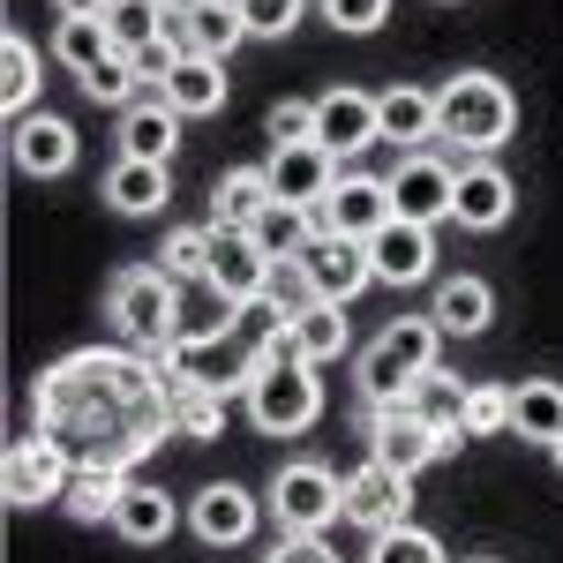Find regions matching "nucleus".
Returning a JSON list of instances; mask_svg holds the SVG:
<instances>
[{
	"label": "nucleus",
	"mask_w": 563,
	"mask_h": 563,
	"mask_svg": "<svg viewBox=\"0 0 563 563\" xmlns=\"http://www.w3.org/2000/svg\"><path fill=\"white\" fill-rule=\"evenodd\" d=\"M323 15H331L339 31H353V38H368V31H384L390 0H323Z\"/></svg>",
	"instance_id": "37998d69"
},
{
	"label": "nucleus",
	"mask_w": 563,
	"mask_h": 563,
	"mask_svg": "<svg viewBox=\"0 0 563 563\" xmlns=\"http://www.w3.org/2000/svg\"><path fill=\"white\" fill-rule=\"evenodd\" d=\"M271 519H278V533H286V541L323 533L331 519H346V481L331 474V466H316V459L278 466V474H271Z\"/></svg>",
	"instance_id": "39448f33"
},
{
	"label": "nucleus",
	"mask_w": 563,
	"mask_h": 563,
	"mask_svg": "<svg viewBox=\"0 0 563 563\" xmlns=\"http://www.w3.org/2000/svg\"><path fill=\"white\" fill-rule=\"evenodd\" d=\"M435 346H443L435 316H398L384 339L361 353V368H353V376H361V398H368V406H398V398L435 368Z\"/></svg>",
	"instance_id": "7ed1b4c3"
},
{
	"label": "nucleus",
	"mask_w": 563,
	"mask_h": 563,
	"mask_svg": "<svg viewBox=\"0 0 563 563\" xmlns=\"http://www.w3.org/2000/svg\"><path fill=\"white\" fill-rule=\"evenodd\" d=\"M466 390H474V384H459L451 368H429L421 384L406 390V406H413V413H421L435 435H451V443H459V413H466Z\"/></svg>",
	"instance_id": "473e14b6"
},
{
	"label": "nucleus",
	"mask_w": 563,
	"mask_h": 563,
	"mask_svg": "<svg viewBox=\"0 0 563 563\" xmlns=\"http://www.w3.org/2000/svg\"><path fill=\"white\" fill-rule=\"evenodd\" d=\"M180 143V113L158 98V106H129L121 113V158H143V166H166Z\"/></svg>",
	"instance_id": "393cba45"
},
{
	"label": "nucleus",
	"mask_w": 563,
	"mask_h": 563,
	"mask_svg": "<svg viewBox=\"0 0 563 563\" xmlns=\"http://www.w3.org/2000/svg\"><path fill=\"white\" fill-rule=\"evenodd\" d=\"M241 323V308L218 294L211 278H196V286H180V308H174V346L180 353H203V346H218L225 331Z\"/></svg>",
	"instance_id": "aec40b11"
},
{
	"label": "nucleus",
	"mask_w": 563,
	"mask_h": 563,
	"mask_svg": "<svg viewBox=\"0 0 563 563\" xmlns=\"http://www.w3.org/2000/svg\"><path fill=\"white\" fill-rule=\"evenodd\" d=\"M511 203H519V188H511L504 166H488V158L459 166V203H451V218H459L466 233H496V225L511 218Z\"/></svg>",
	"instance_id": "6ab92c4d"
},
{
	"label": "nucleus",
	"mask_w": 563,
	"mask_h": 563,
	"mask_svg": "<svg viewBox=\"0 0 563 563\" xmlns=\"http://www.w3.org/2000/svg\"><path fill=\"white\" fill-rule=\"evenodd\" d=\"M511 129H519V98H511V84H504V76L466 68V76H451V84L435 90V135H443V143L496 151Z\"/></svg>",
	"instance_id": "f03ea898"
},
{
	"label": "nucleus",
	"mask_w": 563,
	"mask_h": 563,
	"mask_svg": "<svg viewBox=\"0 0 563 563\" xmlns=\"http://www.w3.org/2000/svg\"><path fill=\"white\" fill-rule=\"evenodd\" d=\"M511 429V390L504 384H474L466 390V413H459V443H488V435Z\"/></svg>",
	"instance_id": "4c0bfd02"
},
{
	"label": "nucleus",
	"mask_w": 563,
	"mask_h": 563,
	"mask_svg": "<svg viewBox=\"0 0 563 563\" xmlns=\"http://www.w3.org/2000/svg\"><path fill=\"white\" fill-rule=\"evenodd\" d=\"M68 481H76V459H68L53 435H23V443H8V474H0V488H8V504H15V511L60 504V496H68Z\"/></svg>",
	"instance_id": "0eeeda50"
},
{
	"label": "nucleus",
	"mask_w": 563,
	"mask_h": 563,
	"mask_svg": "<svg viewBox=\"0 0 563 563\" xmlns=\"http://www.w3.org/2000/svg\"><path fill=\"white\" fill-rule=\"evenodd\" d=\"M256 519H263V504L241 488V481H211L196 504H188V526L211 541V549H233V541H249L256 533Z\"/></svg>",
	"instance_id": "f3484780"
},
{
	"label": "nucleus",
	"mask_w": 563,
	"mask_h": 563,
	"mask_svg": "<svg viewBox=\"0 0 563 563\" xmlns=\"http://www.w3.org/2000/svg\"><path fill=\"white\" fill-rule=\"evenodd\" d=\"M443 8H451V0H443Z\"/></svg>",
	"instance_id": "8fccbe9b"
},
{
	"label": "nucleus",
	"mask_w": 563,
	"mask_h": 563,
	"mask_svg": "<svg viewBox=\"0 0 563 563\" xmlns=\"http://www.w3.org/2000/svg\"><path fill=\"white\" fill-rule=\"evenodd\" d=\"M31 406H38V435H53L76 466L129 474L135 459H151L174 435V398L158 384L151 353H68L31 384Z\"/></svg>",
	"instance_id": "f257e3e1"
},
{
	"label": "nucleus",
	"mask_w": 563,
	"mask_h": 563,
	"mask_svg": "<svg viewBox=\"0 0 563 563\" xmlns=\"http://www.w3.org/2000/svg\"><path fill=\"white\" fill-rule=\"evenodd\" d=\"M271 196L278 203H301V211H323V196L339 188V158L323 151V143H286V151H271Z\"/></svg>",
	"instance_id": "ddd939ff"
},
{
	"label": "nucleus",
	"mask_w": 563,
	"mask_h": 563,
	"mask_svg": "<svg viewBox=\"0 0 563 563\" xmlns=\"http://www.w3.org/2000/svg\"><path fill=\"white\" fill-rule=\"evenodd\" d=\"M271 301L286 308V316H308V308H316V286H308L301 263H278V271H271Z\"/></svg>",
	"instance_id": "c03bdc74"
},
{
	"label": "nucleus",
	"mask_w": 563,
	"mask_h": 563,
	"mask_svg": "<svg viewBox=\"0 0 563 563\" xmlns=\"http://www.w3.org/2000/svg\"><path fill=\"white\" fill-rule=\"evenodd\" d=\"M368 563H443V541H435L429 526H390V533H376L368 541Z\"/></svg>",
	"instance_id": "58836bf2"
},
{
	"label": "nucleus",
	"mask_w": 563,
	"mask_h": 563,
	"mask_svg": "<svg viewBox=\"0 0 563 563\" xmlns=\"http://www.w3.org/2000/svg\"><path fill=\"white\" fill-rule=\"evenodd\" d=\"M406 511H413V474H390V466H361V474H346V519L368 526V533H390V526H406Z\"/></svg>",
	"instance_id": "4468645a"
},
{
	"label": "nucleus",
	"mask_w": 563,
	"mask_h": 563,
	"mask_svg": "<svg viewBox=\"0 0 563 563\" xmlns=\"http://www.w3.org/2000/svg\"><path fill=\"white\" fill-rule=\"evenodd\" d=\"M301 271H308V286H316V301H339V308H346L353 294L376 286V271H368V241H346V233H316L308 256H301Z\"/></svg>",
	"instance_id": "9b49d317"
},
{
	"label": "nucleus",
	"mask_w": 563,
	"mask_h": 563,
	"mask_svg": "<svg viewBox=\"0 0 563 563\" xmlns=\"http://www.w3.org/2000/svg\"><path fill=\"white\" fill-rule=\"evenodd\" d=\"M271 271H278V263L263 256L249 233H218V241H211V286H218L233 308L263 301V294H271Z\"/></svg>",
	"instance_id": "a211bd4d"
},
{
	"label": "nucleus",
	"mask_w": 563,
	"mask_h": 563,
	"mask_svg": "<svg viewBox=\"0 0 563 563\" xmlns=\"http://www.w3.org/2000/svg\"><path fill=\"white\" fill-rule=\"evenodd\" d=\"M316 233H323V218H316V211H301V203H271V211L256 218V233H249V241H256L271 263H301Z\"/></svg>",
	"instance_id": "c756f323"
},
{
	"label": "nucleus",
	"mask_w": 563,
	"mask_h": 563,
	"mask_svg": "<svg viewBox=\"0 0 563 563\" xmlns=\"http://www.w3.org/2000/svg\"><path fill=\"white\" fill-rule=\"evenodd\" d=\"M549 459H556V466H563V443H549Z\"/></svg>",
	"instance_id": "09e8293b"
},
{
	"label": "nucleus",
	"mask_w": 563,
	"mask_h": 563,
	"mask_svg": "<svg viewBox=\"0 0 563 563\" xmlns=\"http://www.w3.org/2000/svg\"><path fill=\"white\" fill-rule=\"evenodd\" d=\"M166 106H174L180 121H203L225 106V60H203V53H180L174 84H166Z\"/></svg>",
	"instance_id": "bb28decb"
},
{
	"label": "nucleus",
	"mask_w": 563,
	"mask_h": 563,
	"mask_svg": "<svg viewBox=\"0 0 563 563\" xmlns=\"http://www.w3.org/2000/svg\"><path fill=\"white\" fill-rule=\"evenodd\" d=\"M180 53H203V60H225L233 45L249 38V23H241V0H203L196 15H180L174 23Z\"/></svg>",
	"instance_id": "5701e85b"
},
{
	"label": "nucleus",
	"mask_w": 563,
	"mask_h": 563,
	"mask_svg": "<svg viewBox=\"0 0 563 563\" xmlns=\"http://www.w3.org/2000/svg\"><path fill=\"white\" fill-rule=\"evenodd\" d=\"M323 233H346V241H376L390 218H398V203H390V180L376 174H339V188L323 196Z\"/></svg>",
	"instance_id": "9d476101"
},
{
	"label": "nucleus",
	"mask_w": 563,
	"mask_h": 563,
	"mask_svg": "<svg viewBox=\"0 0 563 563\" xmlns=\"http://www.w3.org/2000/svg\"><path fill=\"white\" fill-rule=\"evenodd\" d=\"M174 496L166 488H151V481H129V496H121V511H113V533L135 541V549H151V541H166L174 533Z\"/></svg>",
	"instance_id": "c85d7f7f"
},
{
	"label": "nucleus",
	"mask_w": 563,
	"mask_h": 563,
	"mask_svg": "<svg viewBox=\"0 0 563 563\" xmlns=\"http://www.w3.org/2000/svg\"><path fill=\"white\" fill-rule=\"evenodd\" d=\"M390 203H398V218H413V225L451 218V203H459V166H443L435 151H406L398 174H390Z\"/></svg>",
	"instance_id": "1a4fd4ad"
},
{
	"label": "nucleus",
	"mask_w": 563,
	"mask_h": 563,
	"mask_svg": "<svg viewBox=\"0 0 563 563\" xmlns=\"http://www.w3.org/2000/svg\"><path fill=\"white\" fill-rule=\"evenodd\" d=\"M106 203L121 218H151L158 203H174V174H166V166H143V158H121V166L106 174Z\"/></svg>",
	"instance_id": "cd10ccee"
},
{
	"label": "nucleus",
	"mask_w": 563,
	"mask_h": 563,
	"mask_svg": "<svg viewBox=\"0 0 563 563\" xmlns=\"http://www.w3.org/2000/svg\"><path fill=\"white\" fill-rule=\"evenodd\" d=\"M121 45H113V31H106V15H90V23H76V15H60V31H53V60L84 84L98 60H113Z\"/></svg>",
	"instance_id": "2f4dec72"
},
{
	"label": "nucleus",
	"mask_w": 563,
	"mask_h": 563,
	"mask_svg": "<svg viewBox=\"0 0 563 563\" xmlns=\"http://www.w3.org/2000/svg\"><path fill=\"white\" fill-rule=\"evenodd\" d=\"M278 196H271V174L263 166H233V174H218L211 188V233H256V218L271 211Z\"/></svg>",
	"instance_id": "412c9836"
},
{
	"label": "nucleus",
	"mask_w": 563,
	"mask_h": 563,
	"mask_svg": "<svg viewBox=\"0 0 563 563\" xmlns=\"http://www.w3.org/2000/svg\"><path fill=\"white\" fill-rule=\"evenodd\" d=\"M135 84H143V76H135V60H129V53H113V60H98V68L84 76V98H90V106H121V113H129Z\"/></svg>",
	"instance_id": "ea45409f"
},
{
	"label": "nucleus",
	"mask_w": 563,
	"mask_h": 563,
	"mask_svg": "<svg viewBox=\"0 0 563 563\" xmlns=\"http://www.w3.org/2000/svg\"><path fill=\"white\" fill-rule=\"evenodd\" d=\"M316 143H323L331 158L384 143V129H376V98H368V90H353V84L323 90V98H316Z\"/></svg>",
	"instance_id": "2eb2a0df"
},
{
	"label": "nucleus",
	"mask_w": 563,
	"mask_h": 563,
	"mask_svg": "<svg viewBox=\"0 0 563 563\" xmlns=\"http://www.w3.org/2000/svg\"><path fill=\"white\" fill-rule=\"evenodd\" d=\"M435 451H451V435H435L406 398L398 406H368V459L390 466V474H421Z\"/></svg>",
	"instance_id": "6e6552de"
},
{
	"label": "nucleus",
	"mask_w": 563,
	"mask_h": 563,
	"mask_svg": "<svg viewBox=\"0 0 563 563\" xmlns=\"http://www.w3.org/2000/svg\"><path fill=\"white\" fill-rule=\"evenodd\" d=\"M368 271H376V286H421L435 271V233L413 225V218H390L384 233L368 241Z\"/></svg>",
	"instance_id": "dca6fc26"
},
{
	"label": "nucleus",
	"mask_w": 563,
	"mask_h": 563,
	"mask_svg": "<svg viewBox=\"0 0 563 563\" xmlns=\"http://www.w3.org/2000/svg\"><path fill=\"white\" fill-rule=\"evenodd\" d=\"M271 143L286 151V143H316V106L308 98H278L271 106Z\"/></svg>",
	"instance_id": "79ce46f5"
},
{
	"label": "nucleus",
	"mask_w": 563,
	"mask_h": 563,
	"mask_svg": "<svg viewBox=\"0 0 563 563\" xmlns=\"http://www.w3.org/2000/svg\"><path fill=\"white\" fill-rule=\"evenodd\" d=\"M294 353H301L308 368L339 361V353H346V308H339V301H316L308 316H294Z\"/></svg>",
	"instance_id": "72a5a7b5"
},
{
	"label": "nucleus",
	"mask_w": 563,
	"mask_h": 563,
	"mask_svg": "<svg viewBox=\"0 0 563 563\" xmlns=\"http://www.w3.org/2000/svg\"><path fill=\"white\" fill-rule=\"evenodd\" d=\"M429 316H435L443 339H474V331L496 323V294H488V278H443Z\"/></svg>",
	"instance_id": "4be33fe9"
},
{
	"label": "nucleus",
	"mask_w": 563,
	"mask_h": 563,
	"mask_svg": "<svg viewBox=\"0 0 563 563\" xmlns=\"http://www.w3.org/2000/svg\"><path fill=\"white\" fill-rule=\"evenodd\" d=\"M263 563H339V556H331V541H323V533H301V541H278Z\"/></svg>",
	"instance_id": "a18cd8bd"
},
{
	"label": "nucleus",
	"mask_w": 563,
	"mask_h": 563,
	"mask_svg": "<svg viewBox=\"0 0 563 563\" xmlns=\"http://www.w3.org/2000/svg\"><path fill=\"white\" fill-rule=\"evenodd\" d=\"M53 8H60V15H76V23H90V15H106L113 0H53Z\"/></svg>",
	"instance_id": "49530a36"
},
{
	"label": "nucleus",
	"mask_w": 563,
	"mask_h": 563,
	"mask_svg": "<svg viewBox=\"0 0 563 563\" xmlns=\"http://www.w3.org/2000/svg\"><path fill=\"white\" fill-rule=\"evenodd\" d=\"M511 429H519L526 443H563V384L526 376V384L511 390Z\"/></svg>",
	"instance_id": "7c9ffc66"
},
{
	"label": "nucleus",
	"mask_w": 563,
	"mask_h": 563,
	"mask_svg": "<svg viewBox=\"0 0 563 563\" xmlns=\"http://www.w3.org/2000/svg\"><path fill=\"white\" fill-rule=\"evenodd\" d=\"M106 31H113L121 53H143V45H158L174 31V15H166L158 0H113V8H106Z\"/></svg>",
	"instance_id": "f704fd0d"
},
{
	"label": "nucleus",
	"mask_w": 563,
	"mask_h": 563,
	"mask_svg": "<svg viewBox=\"0 0 563 563\" xmlns=\"http://www.w3.org/2000/svg\"><path fill=\"white\" fill-rule=\"evenodd\" d=\"M8 166L31 180H60L76 166V129L60 121V113H23L15 129H8Z\"/></svg>",
	"instance_id": "f8f14e48"
},
{
	"label": "nucleus",
	"mask_w": 563,
	"mask_h": 563,
	"mask_svg": "<svg viewBox=\"0 0 563 563\" xmlns=\"http://www.w3.org/2000/svg\"><path fill=\"white\" fill-rule=\"evenodd\" d=\"M158 8H166V15H174V23H180V15H196L203 0H158Z\"/></svg>",
	"instance_id": "de8ad7c7"
},
{
	"label": "nucleus",
	"mask_w": 563,
	"mask_h": 563,
	"mask_svg": "<svg viewBox=\"0 0 563 563\" xmlns=\"http://www.w3.org/2000/svg\"><path fill=\"white\" fill-rule=\"evenodd\" d=\"M308 0H241V23H249V38H286L294 23H301Z\"/></svg>",
	"instance_id": "a19ab883"
},
{
	"label": "nucleus",
	"mask_w": 563,
	"mask_h": 563,
	"mask_svg": "<svg viewBox=\"0 0 563 563\" xmlns=\"http://www.w3.org/2000/svg\"><path fill=\"white\" fill-rule=\"evenodd\" d=\"M211 225H180L166 233V249H158V271L174 278V286H196V278H211Z\"/></svg>",
	"instance_id": "c9c22d12"
},
{
	"label": "nucleus",
	"mask_w": 563,
	"mask_h": 563,
	"mask_svg": "<svg viewBox=\"0 0 563 563\" xmlns=\"http://www.w3.org/2000/svg\"><path fill=\"white\" fill-rule=\"evenodd\" d=\"M174 308H180V286L166 271H121L113 278V323L135 353L174 346Z\"/></svg>",
	"instance_id": "423d86ee"
},
{
	"label": "nucleus",
	"mask_w": 563,
	"mask_h": 563,
	"mask_svg": "<svg viewBox=\"0 0 563 563\" xmlns=\"http://www.w3.org/2000/svg\"><path fill=\"white\" fill-rule=\"evenodd\" d=\"M376 129H384V143H429L435 135V90L421 84H390L384 98H376Z\"/></svg>",
	"instance_id": "b1692460"
},
{
	"label": "nucleus",
	"mask_w": 563,
	"mask_h": 563,
	"mask_svg": "<svg viewBox=\"0 0 563 563\" xmlns=\"http://www.w3.org/2000/svg\"><path fill=\"white\" fill-rule=\"evenodd\" d=\"M241 398H249V421L263 435H301L323 413V384L308 361H249L241 368Z\"/></svg>",
	"instance_id": "20e7f679"
},
{
	"label": "nucleus",
	"mask_w": 563,
	"mask_h": 563,
	"mask_svg": "<svg viewBox=\"0 0 563 563\" xmlns=\"http://www.w3.org/2000/svg\"><path fill=\"white\" fill-rule=\"evenodd\" d=\"M121 496H129V474H121V466H76L68 496H60V511H68L76 526H113Z\"/></svg>",
	"instance_id": "a878e982"
},
{
	"label": "nucleus",
	"mask_w": 563,
	"mask_h": 563,
	"mask_svg": "<svg viewBox=\"0 0 563 563\" xmlns=\"http://www.w3.org/2000/svg\"><path fill=\"white\" fill-rule=\"evenodd\" d=\"M0 98H8V113L23 121L31 113V98H38V45L15 38L8 31V45H0Z\"/></svg>",
	"instance_id": "e433bc0d"
}]
</instances>
